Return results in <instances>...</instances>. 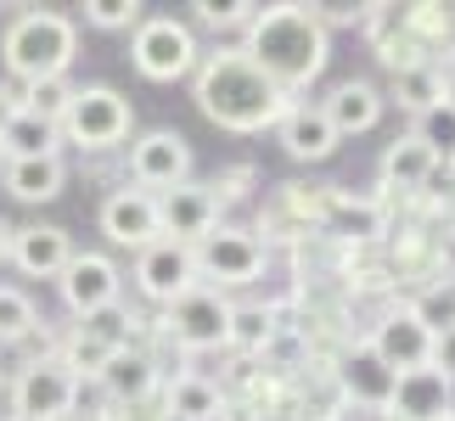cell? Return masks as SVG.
<instances>
[{
	"mask_svg": "<svg viewBox=\"0 0 455 421\" xmlns=\"http://www.w3.org/2000/svg\"><path fill=\"white\" fill-rule=\"evenodd\" d=\"M405 28H411L416 40L433 51V45H444V40H450L455 12H450V6H439V0H416V6H405Z\"/></svg>",
	"mask_w": 455,
	"mask_h": 421,
	"instance_id": "31",
	"label": "cell"
},
{
	"mask_svg": "<svg viewBox=\"0 0 455 421\" xmlns=\"http://www.w3.org/2000/svg\"><path fill=\"white\" fill-rule=\"evenodd\" d=\"M388 416L394 421H450L455 416V382H444L433 365L399 371L394 393H388Z\"/></svg>",
	"mask_w": 455,
	"mask_h": 421,
	"instance_id": "15",
	"label": "cell"
},
{
	"mask_svg": "<svg viewBox=\"0 0 455 421\" xmlns=\"http://www.w3.org/2000/svg\"><path fill=\"white\" fill-rule=\"evenodd\" d=\"M6 258L23 275H34V281H57L62 265L74 258V242H68L62 225H40V219H34V225H23V231H12Z\"/></svg>",
	"mask_w": 455,
	"mask_h": 421,
	"instance_id": "16",
	"label": "cell"
},
{
	"mask_svg": "<svg viewBox=\"0 0 455 421\" xmlns=\"http://www.w3.org/2000/svg\"><path fill=\"white\" fill-rule=\"evenodd\" d=\"M275 309L270 304H231V326H225V348L231 354H265V343L275 338Z\"/></svg>",
	"mask_w": 455,
	"mask_h": 421,
	"instance_id": "27",
	"label": "cell"
},
{
	"mask_svg": "<svg viewBox=\"0 0 455 421\" xmlns=\"http://www.w3.org/2000/svg\"><path fill=\"white\" fill-rule=\"evenodd\" d=\"M191 258H197V275H208V287L220 292V287H253L270 265V248H265V236L242 231V225H214L191 248Z\"/></svg>",
	"mask_w": 455,
	"mask_h": 421,
	"instance_id": "5",
	"label": "cell"
},
{
	"mask_svg": "<svg viewBox=\"0 0 455 421\" xmlns=\"http://www.w3.org/2000/svg\"><path fill=\"white\" fill-rule=\"evenodd\" d=\"M225 326H231V298L214 292V287H191L180 292L174 304H164V331L180 348L203 354V348H225Z\"/></svg>",
	"mask_w": 455,
	"mask_h": 421,
	"instance_id": "8",
	"label": "cell"
},
{
	"mask_svg": "<svg viewBox=\"0 0 455 421\" xmlns=\"http://www.w3.org/2000/svg\"><path fill=\"white\" fill-rule=\"evenodd\" d=\"M57 292H62L68 314H74V321H84V314L118 304L124 275H118V265H113L108 253H74V258L62 265V275H57Z\"/></svg>",
	"mask_w": 455,
	"mask_h": 421,
	"instance_id": "12",
	"label": "cell"
},
{
	"mask_svg": "<svg viewBox=\"0 0 455 421\" xmlns=\"http://www.w3.org/2000/svg\"><path fill=\"white\" fill-rule=\"evenodd\" d=\"M108 354H113V348H108V343H96V338H84V331L62 338V348H57V360H62L79 382H96V371L108 365Z\"/></svg>",
	"mask_w": 455,
	"mask_h": 421,
	"instance_id": "32",
	"label": "cell"
},
{
	"mask_svg": "<svg viewBox=\"0 0 455 421\" xmlns=\"http://www.w3.org/2000/svg\"><path fill=\"white\" fill-rule=\"evenodd\" d=\"M439 51H444V68H450V74H455V28H450V40H444Z\"/></svg>",
	"mask_w": 455,
	"mask_h": 421,
	"instance_id": "41",
	"label": "cell"
},
{
	"mask_svg": "<svg viewBox=\"0 0 455 421\" xmlns=\"http://www.w3.org/2000/svg\"><path fill=\"white\" fill-rule=\"evenodd\" d=\"M433 174H439V157H433L411 130L399 140H388V152H382V191H388V197H394V191H399V197H416Z\"/></svg>",
	"mask_w": 455,
	"mask_h": 421,
	"instance_id": "22",
	"label": "cell"
},
{
	"mask_svg": "<svg viewBox=\"0 0 455 421\" xmlns=\"http://www.w3.org/2000/svg\"><path fill=\"white\" fill-rule=\"evenodd\" d=\"M197 287V258H191V248H180V242H164L157 236L152 248L135 253V292L152 298L157 309L174 304L180 292Z\"/></svg>",
	"mask_w": 455,
	"mask_h": 421,
	"instance_id": "13",
	"label": "cell"
},
{
	"mask_svg": "<svg viewBox=\"0 0 455 421\" xmlns=\"http://www.w3.org/2000/svg\"><path fill=\"white\" fill-rule=\"evenodd\" d=\"M365 40H371V51L382 57V68L388 74H399V68H416V62H427L433 51L416 40V34L405 28V6H365Z\"/></svg>",
	"mask_w": 455,
	"mask_h": 421,
	"instance_id": "18",
	"label": "cell"
},
{
	"mask_svg": "<svg viewBox=\"0 0 455 421\" xmlns=\"http://www.w3.org/2000/svg\"><path fill=\"white\" fill-rule=\"evenodd\" d=\"M433 371H439L444 382H455V331H439V338H433Z\"/></svg>",
	"mask_w": 455,
	"mask_h": 421,
	"instance_id": "38",
	"label": "cell"
},
{
	"mask_svg": "<svg viewBox=\"0 0 455 421\" xmlns=\"http://www.w3.org/2000/svg\"><path fill=\"white\" fill-rule=\"evenodd\" d=\"M84 23H96V28H130V23H141V6H135V0H91V6H84Z\"/></svg>",
	"mask_w": 455,
	"mask_h": 421,
	"instance_id": "35",
	"label": "cell"
},
{
	"mask_svg": "<svg viewBox=\"0 0 455 421\" xmlns=\"http://www.w3.org/2000/svg\"><path fill=\"white\" fill-rule=\"evenodd\" d=\"M439 107H450V113H455V74H450V68H444V101H439Z\"/></svg>",
	"mask_w": 455,
	"mask_h": 421,
	"instance_id": "40",
	"label": "cell"
},
{
	"mask_svg": "<svg viewBox=\"0 0 455 421\" xmlns=\"http://www.w3.org/2000/svg\"><path fill=\"white\" fill-rule=\"evenodd\" d=\"M34 326H40V314H34L28 292H17V287H0V343H17V338H28Z\"/></svg>",
	"mask_w": 455,
	"mask_h": 421,
	"instance_id": "33",
	"label": "cell"
},
{
	"mask_svg": "<svg viewBox=\"0 0 455 421\" xmlns=\"http://www.w3.org/2000/svg\"><path fill=\"white\" fill-rule=\"evenodd\" d=\"M450 174H455V157H450Z\"/></svg>",
	"mask_w": 455,
	"mask_h": 421,
	"instance_id": "43",
	"label": "cell"
},
{
	"mask_svg": "<svg viewBox=\"0 0 455 421\" xmlns=\"http://www.w3.org/2000/svg\"><path fill=\"white\" fill-rule=\"evenodd\" d=\"M96 382L108 388V399L113 405H141V399H152L157 393V360L147 354L141 343H124V348H113L108 354V365L96 371Z\"/></svg>",
	"mask_w": 455,
	"mask_h": 421,
	"instance_id": "17",
	"label": "cell"
},
{
	"mask_svg": "<svg viewBox=\"0 0 455 421\" xmlns=\"http://www.w3.org/2000/svg\"><path fill=\"white\" fill-rule=\"evenodd\" d=\"M220 405H225L220 382L203 377V371H180V377L164 388V410H169V421H220Z\"/></svg>",
	"mask_w": 455,
	"mask_h": 421,
	"instance_id": "26",
	"label": "cell"
},
{
	"mask_svg": "<svg viewBox=\"0 0 455 421\" xmlns=\"http://www.w3.org/2000/svg\"><path fill=\"white\" fill-rule=\"evenodd\" d=\"M130 62H135V74L152 79V84L186 79V74H197V40H191V28L174 23V17H147V23H135Z\"/></svg>",
	"mask_w": 455,
	"mask_h": 421,
	"instance_id": "7",
	"label": "cell"
},
{
	"mask_svg": "<svg viewBox=\"0 0 455 421\" xmlns=\"http://www.w3.org/2000/svg\"><path fill=\"white\" fill-rule=\"evenodd\" d=\"M0 186L17 203H51L68 186V163L62 157H17V163H0Z\"/></svg>",
	"mask_w": 455,
	"mask_h": 421,
	"instance_id": "24",
	"label": "cell"
},
{
	"mask_svg": "<svg viewBox=\"0 0 455 421\" xmlns=\"http://www.w3.org/2000/svg\"><path fill=\"white\" fill-rule=\"evenodd\" d=\"M220 186H174L157 197V231H164V242H180V248H197V242L220 225Z\"/></svg>",
	"mask_w": 455,
	"mask_h": 421,
	"instance_id": "11",
	"label": "cell"
},
{
	"mask_svg": "<svg viewBox=\"0 0 455 421\" xmlns=\"http://www.w3.org/2000/svg\"><path fill=\"white\" fill-rule=\"evenodd\" d=\"M242 57L299 101V91H309V84L326 74V57H331L326 17L299 6V0L259 6L253 23H248V45H242Z\"/></svg>",
	"mask_w": 455,
	"mask_h": 421,
	"instance_id": "2",
	"label": "cell"
},
{
	"mask_svg": "<svg viewBox=\"0 0 455 421\" xmlns=\"http://www.w3.org/2000/svg\"><path fill=\"white\" fill-rule=\"evenodd\" d=\"M74 91H79V84H68V74L28 79L23 96H17V113H34V118H45V124H57V118L68 113V101H74Z\"/></svg>",
	"mask_w": 455,
	"mask_h": 421,
	"instance_id": "29",
	"label": "cell"
},
{
	"mask_svg": "<svg viewBox=\"0 0 455 421\" xmlns=\"http://www.w3.org/2000/svg\"><path fill=\"white\" fill-rule=\"evenodd\" d=\"M450 421H455V416H450Z\"/></svg>",
	"mask_w": 455,
	"mask_h": 421,
	"instance_id": "47",
	"label": "cell"
},
{
	"mask_svg": "<svg viewBox=\"0 0 455 421\" xmlns=\"http://www.w3.org/2000/svg\"><path fill=\"white\" fill-rule=\"evenodd\" d=\"M130 174H135V186H141V191H152V197L186 186L191 180V147H186V135H174V130L135 135L130 140Z\"/></svg>",
	"mask_w": 455,
	"mask_h": 421,
	"instance_id": "9",
	"label": "cell"
},
{
	"mask_svg": "<svg viewBox=\"0 0 455 421\" xmlns=\"http://www.w3.org/2000/svg\"><path fill=\"white\" fill-rule=\"evenodd\" d=\"M220 421H265V410H259V405H248V399H231V393H225Z\"/></svg>",
	"mask_w": 455,
	"mask_h": 421,
	"instance_id": "39",
	"label": "cell"
},
{
	"mask_svg": "<svg viewBox=\"0 0 455 421\" xmlns=\"http://www.w3.org/2000/svg\"><path fill=\"white\" fill-rule=\"evenodd\" d=\"M275 135H282V152L292 157V163H326L331 147H338V130L326 124V113H321V101H299L282 124H275Z\"/></svg>",
	"mask_w": 455,
	"mask_h": 421,
	"instance_id": "21",
	"label": "cell"
},
{
	"mask_svg": "<svg viewBox=\"0 0 455 421\" xmlns=\"http://www.w3.org/2000/svg\"><path fill=\"white\" fill-rule=\"evenodd\" d=\"M388 421H394V416H388Z\"/></svg>",
	"mask_w": 455,
	"mask_h": 421,
	"instance_id": "46",
	"label": "cell"
},
{
	"mask_svg": "<svg viewBox=\"0 0 455 421\" xmlns=\"http://www.w3.org/2000/svg\"><path fill=\"white\" fill-rule=\"evenodd\" d=\"M68 421H74V416H68Z\"/></svg>",
	"mask_w": 455,
	"mask_h": 421,
	"instance_id": "45",
	"label": "cell"
},
{
	"mask_svg": "<svg viewBox=\"0 0 455 421\" xmlns=\"http://www.w3.org/2000/svg\"><path fill=\"white\" fill-rule=\"evenodd\" d=\"M411 135L422 140V147H427L433 157H455V113H450V107H433V113H422Z\"/></svg>",
	"mask_w": 455,
	"mask_h": 421,
	"instance_id": "34",
	"label": "cell"
},
{
	"mask_svg": "<svg viewBox=\"0 0 455 421\" xmlns=\"http://www.w3.org/2000/svg\"><path fill=\"white\" fill-rule=\"evenodd\" d=\"M74 51H79L74 17L51 12V6L17 12L12 23H6V34H0V62H6V74L23 79V84L28 79H57V74H68Z\"/></svg>",
	"mask_w": 455,
	"mask_h": 421,
	"instance_id": "3",
	"label": "cell"
},
{
	"mask_svg": "<svg viewBox=\"0 0 455 421\" xmlns=\"http://www.w3.org/2000/svg\"><path fill=\"white\" fill-rule=\"evenodd\" d=\"M101 236L113 242V248H152L157 236V197L152 191H141V186H118V191H108V203H101Z\"/></svg>",
	"mask_w": 455,
	"mask_h": 421,
	"instance_id": "14",
	"label": "cell"
},
{
	"mask_svg": "<svg viewBox=\"0 0 455 421\" xmlns=\"http://www.w3.org/2000/svg\"><path fill=\"white\" fill-rule=\"evenodd\" d=\"M416 314H422V326L439 338V331H455V292H427L422 304H416Z\"/></svg>",
	"mask_w": 455,
	"mask_h": 421,
	"instance_id": "36",
	"label": "cell"
},
{
	"mask_svg": "<svg viewBox=\"0 0 455 421\" xmlns=\"http://www.w3.org/2000/svg\"><path fill=\"white\" fill-rule=\"evenodd\" d=\"M259 6H214V0H197L191 6V17H203L208 28H248Z\"/></svg>",
	"mask_w": 455,
	"mask_h": 421,
	"instance_id": "37",
	"label": "cell"
},
{
	"mask_svg": "<svg viewBox=\"0 0 455 421\" xmlns=\"http://www.w3.org/2000/svg\"><path fill=\"white\" fill-rule=\"evenodd\" d=\"M321 113H326V124L338 130V140L343 135H365V130L382 124V91L371 79H343V84H331Z\"/></svg>",
	"mask_w": 455,
	"mask_h": 421,
	"instance_id": "19",
	"label": "cell"
},
{
	"mask_svg": "<svg viewBox=\"0 0 455 421\" xmlns=\"http://www.w3.org/2000/svg\"><path fill=\"white\" fill-rule=\"evenodd\" d=\"M321 219L343 242H355V248H371V242L382 236V203H371V197H343V191H326V197H321Z\"/></svg>",
	"mask_w": 455,
	"mask_h": 421,
	"instance_id": "25",
	"label": "cell"
},
{
	"mask_svg": "<svg viewBox=\"0 0 455 421\" xmlns=\"http://www.w3.org/2000/svg\"><path fill=\"white\" fill-rule=\"evenodd\" d=\"M6 248H12V225L0 219V258H6Z\"/></svg>",
	"mask_w": 455,
	"mask_h": 421,
	"instance_id": "42",
	"label": "cell"
},
{
	"mask_svg": "<svg viewBox=\"0 0 455 421\" xmlns=\"http://www.w3.org/2000/svg\"><path fill=\"white\" fill-rule=\"evenodd\" d=\"M57 130L68 147H84V152H108V147H124L130 130H135V107L113 84H84L74 91L68 113L57 118Z\"/></svg>",
	"mask_w": 455,
	"mask_h": 421,
	"instance_id": "4",
	"label": "cell"
},
{
	"mask_svg": "<svg viewBox=\"0 0 455 421\" xmlns=\"http://www.w3.org/2000/svg\"><path fill=\"white\" fill-rule=\"evenodd\" d=\"M338 388H343V399H355L365 410H388L394 371L365 343H355V348H343V360H338Z\"/></svg>",
	"mask_w": 455,
	"mask_h": 421,
	"instance_id": "20",
	"label": "cell"
},
{
	"mask_svg": "<svg viewBox=\"0 0 455 421\" xmlns=\"http://www.w3.org/2000/svg\"><path fill=\"white\" fill-rule=\"evenodd\" d=\"M394 101H399L405 113H416V118L433 113V107L444 101V68L433 62V57L416 62V68H399V74H394Z\"/></svg>",
	"mask_w": 455,
	"mask_h": 421,
	"instance_id": "28",
	"label": "cell"
},
{
	"mask_svg": "<svg viewBox=\"0 0 455 421\" xmlns=\"http://www.w3.org/2000/svg\"><path fill=\"white\" fill-rule=\"evenodd\" d=\"M191 96L208 124L231 130V135H259V130H275L282 118L299 107L275 79H265L259 68L242 57V45L231 51H208L197 57V74H191Z\"/></svg>",
	"mask_w": 455,
	"mask_h": 421,
	"instance_id": "1",
	"label": "cell"
},
{
	"mask_svg": "<svg viewBox=\"0 0 455 421\" xmlns=\"http://www.w3.org/2000/svg\"><path fill=\"white\" fill-rule=\"evenodd\" d=\"M74 405H79V377L57 354L28 360L12 377V416L17 421H68Z\"/></svg>",
	"mask_w": 455,
	"mask_h": 421,
	"instance_id": "6",
	"label": "cell"
},
{
	"mask_svg": "<svg viewBox=\"0 0 455 421\" xmlns=\"http://www.w3.org/2000/svg\"><path fill=\"white\" fill-rule=\"evenodd\" d=\"M74 331H84V338H96V343H108V348H124V343L135 338V314L124 309V298H118V304L96 309V314H84Z\"/></svg>",
	"mask_w": 455,
	"mask_h": 421,
	"instance_id": "30",
	"label": "cell"
},
{
	"mask_svg": "<svg viewBox=\"0 0 455 421\" xmlns=\"http://www.w3.org/2000/svg\"><path fill=\"white\" fill-rule=\"evenodd\" d=\"M6 421H17V416H6Z\"/></svg>",
	"mask_w": 455,
	"mask_h": 421,
	"instance_id": "44",
	"label": "cell"
},
{
	"mask_svg": "<svg viewBox=\"0 0 455 421\" xmlns=\"http://www.w3.org/2000/svg\"><path fill=\"white\" fill-rule=\"evenodd\" d=\"M17 157H62V130L6 107L0 113V163H17Z\"/></svg>",
	"mask_w": 455,
	"mask_h": 421,
	"instance_id": "23",
	"label": "cell"
},
{
	"mask_svg": "<svg viewBox=\"0 0 455 421\" xmlns=\"http://www.w3.org/2000/svg\"><path fill=\"white\" fill-rule=\"evenodd\" d=\"M371 354L388 365V371H416V365L433 360V331L422 326V314H416V304H388L382 309V321L371 326Z\"/></svg>",
	"mask_w": 455,
	"mask_h": 421,
	"instance_id": "10",
	"label": "cell"
}]
</instances>
